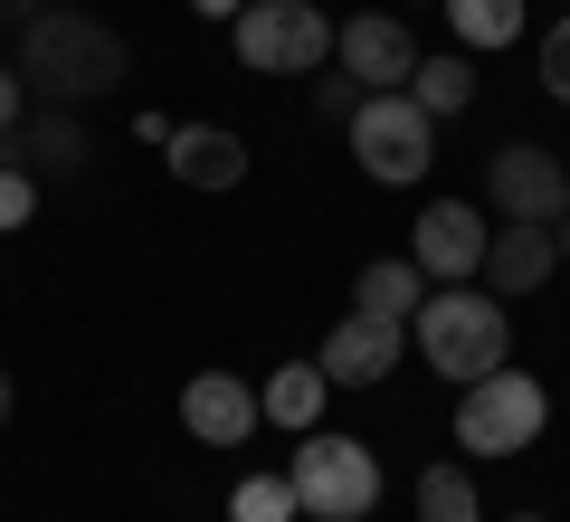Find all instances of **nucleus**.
<instances>
[{
    "mask_svg": "<svg viewBox=\"0 0 570 522\" xmlns=\"http://www.w3.org/2000/svg\"><path fill=\"white\" fill-rule=\"evenodd\" d=\"M124 77H134V58H124V39H115L105 20H86V10H48V20H29V39H20V86H39L48 105L115 96Z\"/></svg>",
    "mask_w": 570,
    "mask_h": 522,
    "instance_id": "1",
    "label": "nucleus"
},
{
    "mask_svg": "<svg viewBox=\"0 0 570 522\" xmlns=\"http://www.w3.org/2000/svg\"><path fill=\"white\" fill-rule=\"evenodd\" d=\"M409 352H419L438 381H485L494 362L513 352V323H504V295L485 285H428V304L409 314Z\"/></svg>",
    "mask_w": 570,
    "mask_h": 522,
    "instance_id": "2",
    "label": "nucleus"
},
{
    "mask_svg": "<svg viewBox=\"0 0 570 522\" xmlns=\"http://www.w3.org/2000/svg\"><path fill=\"white\" fill-rule=\"evenodd\" d=\"M542 427H551V390L532 371H513V362H494L485 381L456 390V446L466 456H523Z\"/></svg>",
    "mask_w": 570,
    "mask_h": 522,
    "instance_id": "3",
    "label": "nucleus"
},
{
    "mask_svg": "<svg viewBox=\"0 0 570 522\" xmlns=\"http://www.w3.org/2000/svg\"><path fill=\"white\" fill-rule=\"evenodd\" d=\"M343 134H352V161H362L371 181H390V190L428 181V161H438V115H428L409 86H390V96H362Z\"/></svg>",
    "mask_w": 570,
    "mask_h": 522,
    "instance_id": "4",
    "label": "nucleus"
},
{
    "mask_svg": "<svg viewBox=\"0 0 570 522\" xmlns=\"http://www.w3.org/2000/svg\"><path fill=\"white\" fill-rule=\"evenodd\" d=\"M295 503H305L314 522H371V503H381V456H371L362 437H324V427H305V446H295Z\"/></svg>",
    "mask_w": 570,
    "mask_h": 522,
    "instance_id": "5",
    "label": "nucleus"
},
{
    "mask_svg": "<svg viewBox=\"0 0 570 522\" xmlns=\"http://www.w3.org/2000/svg\"><path fill=\"white\" fill-rule=\"evenodd\" d=\"M238 58L257 77H314L333 58V20L314 0H247L238 10Z\"/></svg>",
    "mask_w": 570,
    "mask_h": 522,
    "instance_id": "6",
    "label": "nucleus"
},
{
    "mask_svg": "<svg viewBox=\"0 0 570 522\" xmlns=\"http://www.w3.org/2000/svg\"><path fill=\"white\" fill-rule=\"evenodd\" d=\"M485 200L504 219H570V161L551 142H494L485 152Z\"/></svg>",
    "mask_w": 570,
    "mask_h": 522,
    "instance_id": "7",
    "label": "nucleus"
},
{
    "mask_svg": "<svg viewBox=\"0 0 570 522\" xmlns=\"http://www.w3.org/2000/svg\"><path fill=\"white\" fill-rule=\"evenodd\" d=\"M485 209L475 200H438V209H419V228H409V257H419V276L428 285H466V276H485Z\"/></svg>",
    "mask_w": 570,
    "mask_h": 522,
    "instance_id": "8",
    "label": "nucleus"
},
{
    "mask_svg": "<svg viewBox=\"0 0 570 522\" xmlns=\"http://www.w3.org/2000/svg\"><path fill=\"white\" fill-rule=\"evenodd\" d=\"M314 362H324V381H333V390H371V381H390V371L409 362V323L343 314V323L324 333V352H314Z\"/></svg>",
    "mask_w": 570,
    "mask_h": 522,
    "instance_id": "9",
    "label": "nucleus"
},
{
    "mask_svg": "<svg viewBox=\"0 0 570 522\" xmlns=\"http://www.w3.org/2000/svg\"><path fill=\"white\" fill-rule=\"evenodd\" d=\"M181 427L200 446H247L257 437V381H238V371H200V381H181Z\"/></svg>",
    "mask_w": 570,
    "mask_h": 522,
    "instance_id": "10",
    "label": "nucleus"
},
{
    "mask_svg": "<svg viewBox=\"0 0 570 522\" xmlns=\"http://www.w3.org/2000/svg\"><path fill=\"white\" fill-rule=\"evenodd\" d=\"M333 58H343V77H362V96H390V86H409V67H419V39L371 10V20L333 29Z\"/></svg>",
    "mask_w": 570,
    "mask_h": 522,
    "instance_id": "11",
    "label": "nucleus"
},
{
    "mask_svg": "<svg viewBox=\"0 0 570 522\" xmlns=\"http://www.w3.org/2000/svg\"><path fill=\"white\" fill-rule=\"evenodd\" d=\"M551 266H561V257H551V228H542V219H504V228L485 238V295L513 304V295H532Z\"/></svg>",
    "mask_w": 570,
    "mask_h": 522,
    "instance_id": "12",
    "label": "nucleus"
},
{
    "mask_svg": "<svg viewBox=\"0 0 570 522\" xmlns=\"http://www.w3.org/2000/svg\"><path fill=\"white\" fill-rule=\"evenodd\" d=\"M171 181L181 190H238L247 181V142L219 134V124H181L171 134Z\"/></svg>",
    "mask_w": 570,
    "mask_h": 522,
    "instance_id": "13",
    "label": "nucleus"
},
{
    "mask_svg": "<svg viewBox=\"0 0 570 522\" xmlns=\"http://www.w3.org/2000/svg\"><path fill=\"white\" fill-rule=\"evenodd\" d=\"M0 161H20V171H39V181H48V171H77V161H86V124L77 115H39V124H10V134H0Z\"/></svg>",
    "mask_w": 570,
    "mask_h": 522,
    "instance_id": "14",
    "label": "nucleus"
},
{
    "mask_svg": "<svg viewBox=\"0 0 570 522\" xmlns=\"http://www.w3.org/2000/svg\"><path fill=\"white\" fill-rule=\"evenodd\" d=\"M324 400H333L324 362H285V371H266V381H257V418L266 427H295V437L324 418Z\"/></svg>",
    "mask_w": 570,
    "mask_h": 522,
    "instance_id": "15",
    "label": "nucleus"
},
{
    "mask_svg": "<svg viewBox=\"0 0 570 522\" xmlns=\"http://www.w3.org/2000/svg\"><path fill=\"white\" fill-rule=\"evenodd\" d=\"M428 304V276L419 257H371L362 276H352V314H381V323H409Z\"/></svg>",
    "mask_w": 570,
    "mask_h": 522,
    "instance_id": "16",
    "label": "nucleus"
},
{
    "mask_svg": "<svg viewBox=\"0 0 570 522\" xmlns=\"http://www.w3.org/2000/svg\"><path fill=\"white\" fill-rule=\"evenodd\" d=\"M409 96H419L428 115H466V105H475V58H466V48L419 58V67H409Z\"/></svg>",
    "mask_w": 570,
    "mask_h": 522,
    "instance_id": "17",
    "label": "nucleus"
},
{
    "mask_svg": "<svg viewBox=\"0 0 570 522\" xmlns=\"http://www.w3.org/2000/svg\"><path fill=\"white\" fill-rule=\"evenodd\" d=\"M456 29V48H513L523 39V0H438Z\"/></svg>",
    "mask_w": 570,
    "mask_h": 522,
    "instance_id": "18",
    "label": "nucleus"
},
{
    "mask_svg": "<svg viewBox=\"0 0 570 522\" xmlns=\"http://www.w3.org/2000/svg\"><path fill=\"white\" fill-rule=\"evenodd\" d=\"M419 522H485L466 465H428V475H419Z\"/></svg>",
    "mask_w": 570,
    "mask_h": 522,
    "instance_id": "19",
    "label": "nucleus"
},
{
    "mask_svg": "<svg viewBox=\"0 0 570 522\" xmlns=\"http://www.w3.org/2000/svg\"><path fill=\"white\" fill-rule=\"evenodd\" d=\"M305 503H295V475H238V494H228V522H295Z\"/></svg>",
    "mask_w": 570,
    "mask_h": 522,
    "instance_id": "20",
    "label": "nucleus"
},
{
    "mask_svg": "<svg viewBox=\"0 0 570 522\" xmlns=\"http://www.w3.org/2000/svg\"><path fill=\"white\" fill-rule=\"evenodd\" d=\"M29 209H39V171L0 161V228H29Z\"/></svg>",
    "mask_w": 570,
    "mask_h": 522,
    "instance_id": "21",
    "label": "nucleus"
},
{
    "mask_svg": "<svg viewBox=\"0 0 570 522\" xmlns=\"http://www.w3.org/2000/svg\"><path fill=\"white\" fill-rule=\"evenodd\" d=\"M542 86H551V96L570 105V10H561V20L542 29Z\"/></svg>",
    "mask_w": 570,
    "mask_h": 522,
    "instance_id": "22",
    "label": "nucleus"
},
{
    "mask_svg": "<svg viewBox=\"0 0 570 522\" xmlns=\"http://www.w3.org/2000/svg\"><path fill=\"white\" fill-rule=\"evenodd\" d=\"M314 105H324L333 124H352V105H362V77H324V86H314Z\"/></svg>",
    "mask_w": 570,
    "mask_h": 522,
    "instance_id": "23",
    "label": "nucleus"
},
{
    "mask_svg": "<svg viewBox=\"0 0 570 522\" xmlns=\"http://www.w3.org/2000/svg\"><path fill=\"white\" fill-rule=\"evenodd\" d=\"M20 96H29V86H20V67H0V134L20 124Z\"/></svg>",
    "mask_w": 570,
    "mask_h": 522,
    "instance_id": "24",
    "label": "nucleus"
},
{
    "mask_svg": "<svg viewBox=\"0 0 570 522\" xmlns=\"http://www.w3.org/2000/svg\"><path fill=\"white\" fill-rule=\"evenodd\" d=\"M190 10H200V20H238L247 0H190Z\"/></svg>",
    "mask_w": 570,
    "mask_h": 522,
    "instance_id": "25",
    "label": "nucleus"
},
{
    "mask_svg": "<svg viewBox=\"0 0 570 522\" xmlns=\"http://www.w3.org/2000/svg\"><path fill=\"white\" fill-rule=\"evenodd\" d=\"M551 257H570V219H551Z\"/></svg>",
    "mask_w": 570,
    "mask_h": 522,
    "instance_id": "26",
    "label": "nucleus"
},
{
    "mask_svg": "<svg viewBox=\"0 0 570 522\" xmlns=\"http://www.w3.org/2000/svg\"><path fill=\"white\" fill-rule=\"evenodd\" d=\"M0 418H10V371H0Z\"/></svg>",
    "mask_w": 570,
    "mask_h": 522,
    "instance_id": "27",
    "label": "nucleus"
},
{
    "mask_svg": "<svg viewBox=\"0 0 570 522\" xmlns=\"http://www.w3.org/2000/svg\"><path fill=\"white\" fill-rule=\"evenodd\" d=\"M513 522H551V513H513Z\"/></svg>",
    "mask_w": 570,
    "mask_h": 522,
    "instance_id": "28",
    "label": "nucleus"
}]
</instances>
